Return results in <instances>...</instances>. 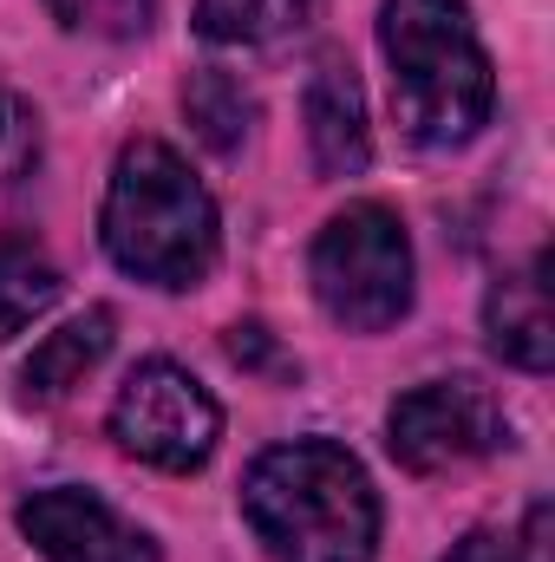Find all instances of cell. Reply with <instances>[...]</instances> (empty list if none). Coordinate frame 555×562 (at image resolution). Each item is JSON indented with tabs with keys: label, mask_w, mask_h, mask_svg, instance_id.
Masks as SVG:
<instances>
[{
	"label": "cell",
	"mask_w": 555,
	"mask_h": 562,
	"mask_svg": "<svg viewBox=\"0 0 555 562\" xmlns=\"http://www.w3.org/2000/svg\"><path fill=\"white\" fill-rule=\"evenodd\" d=\"M380 53L393 72V119L424 150H457L490 125L497 72L464 0H386Z\"/></svg>",
	"instance_id": "2"
},
{
	"label": "cell",
	"mask_w": 555,
	"mask_h": 562,
	"mask_svg": "<svg viewBox=\"0 0 555 562\" xmlns=\"http://www.w3.org/2000/svg\"><path fill=\"white\" fill-rule=\"evenodd\" d=\"M13 524L46 562H163L138 524H125L105 497H92L79 484L33 491L13 510Z\"/></svg>",
	"instance_id": "7"
},
{
	"label": "cell",
	"mask_w": 555,
	"mask_h": 562,
	"mask_svg": "<svg viewBox=\"0 0 555 562\" xmlns=\"http://www.w3.org/2000/svg\"><path fill=\"white\" fill-rule=\"evenodd\" d=\"M242 517L269 562H373L380 491L333 438L269 445L242 477Z\"/></svg>",
	"instance_id": "1"
},
{
	"label": "cell",
	"mask_w": 555,
	"mask_h": 562,
	"mask_svg": "<svg viewBox=\"0 0 555 562\" xmlns=\"http://www.w3.org/2000/svg\"><path fill=\"white\" fill-rule=\"evenodd\" d=\"M59 262L26 243V236H0V340H13L20 327H33L53 301H59Z\"/></svg>",
	"instance_id": "11"
},
{
	"label": "cell",
	"mask_w": 555,
	"mask_h": 562,
	"mask_svg": "<svg viewBox=\"0 0 555 562\" xmlns=\"http://www.w3.org/2000/svg\"><path fill=\"white\" fill-rule=\"evenodd\" d=\"M33 164H39V112L13 86H0V190L33 177Z\"/></svg>",
	"instance_id": "15"
},
{
	"label": "cell",
	"mask_w": 555,
	"mask_h": 562,
	"mask_svg": "<svg viewBox=\"0 0 555 562\" xmlns=\"http://www.w3.org/2000/svg\"><path fill=\"white\" fill-rule=\"evenodd\" d=\"M444 562H530V557H523V543L503 537V530H471L464 543H451Z\"/></svg>",
	"instance_id": "16"
},
{
	"label": "cell",
	"mask_w": 555,
	"mask_h": 562,
	"mask_svg": "<svg viewBox=\"0 0 555 562\" xmlns=\"http://www.w3.org/2000/svg\"><path fill=\"white\" fill-rule=\"evenodd\" d=\"M386 445H393L399 471L438 477V471H464V464L503 451L510 445V419L490 400V386H477V380H424V386L393 400Z\"/></svg>",
	"instance_id": "6"
},
{
	"label": "cell",
	"mask_w": 555,
	"mask_h": 562,
	"mask_svg": "<svg viewBox=\"0 0 555 562\" xmlns=\"http://www.w3.org/2000/svg\"><path fill=\"white\" fill-rule=\"evenodd\" d=\"M307 150H314V170L320 177H360L373 164V132H366V99H360V79L340 53H320L314 72H307Z\"/></svg>",
	"instance_id": "8"
},
{
	"label": "cell",
	"mask_w": 555,
	"mask_h": 562,
	"mask_svg": "<svg viewBox=\"0 0 555 562\" xmlns=\"http://www.w3.org/2000/svg\"><path fill=\"white\" fill-rule=\"evenodd\" d=\"M105 425H112V438H118L125 458L157 464V471H177V477L203 471L216 458V445H223V406H216V393L190 367H177V360H138L125 373Z\"/></svg>",
	"instance_id": "5"
},
{
	"label": "cell",
	"mask_w": 555,
	"mask_h": 562,
	"mask_svg": "<svg viewBox=\"0 0 555 562\" xmlns=\"http://www.w3.org/2000/svg\"><path fill=\"white\" fill-rule=\"evenodd\" d=\"M314 301L347 334H386L412 314V236L386 203H347L327 216L307 256Z\"/></svg>",
	"instance_id": "4"
},
{
	"label": "cell",
	"mask_w": 555,
	"mask_h": 562,
	"mask_svg": "<svg viewBox=\"0 0 555 562\" xmlns=\"http://www.w3.org/2000/svg\"><path fill=\"white\" fill-rule=\"evenodd\" d=\"M484 334L503 367L550 373L555 360V314H550V256L536 249L523 269H503L484 294Z\"/></svg>",
	"instance_id": "9"
},
{
	"label": "cell",
	"mask_w": 555,
	"mask_h": 562,
	"mask_svg": "<svg viewBox=\"0 0 555 562\" xmlns=\"http://www.w3.org/2000/svg\"><path fill=\"white\" fill-rule=\"evenodd\" d=\"M314 13V0H196V33L209 46H269Z\"/></svg>",
	"instance_id": "13"
},
{
	"label": "cell",
	"mask_w": 555,
	"mask_h": 562,
	"mask_svg": "<svg viewBox=\"0 0 555 562\" xmlns=\"http://www.w3.org/2000/svg\"><path fill=\"white\" fill-rule=\"evenodd\" d=\"M183 112H190L196 138L229 157V150H242V138H249L256 99L242 92V79H236V72H223V66H196V72L183 79Z\"/></svg>",
	"instance_id": "12"
},
{
	"label": "cell",
	"mask_w": 555,
	"mask_h": 562,
	"mask_svg": "<svg viewBox=\"0 0 555 562\" xmlns=\"http://www.w3.org/2000/svg\"><path fill=\"white\" fill-rule=\"evenodd\" d=\"M105 256L150 288H196L223 256V216L203 177L157 138H132L99 210Z\"/></svg>",
	"instance_id": "3"
},
{
	"label": "cell",
	"mask_w": 555,
	"mask_h": 562,
	"mask_svg": "<svg viewBox=\"0 0 555 562\" xmlns=\"http://www.w3.org/2000/svg\"><path fill=\"white\" fill-rule=\"evenodd\" d=\"M112 307H86L79 321H66L59 334H46L33 353H26V367H20V400L26 406H53V400H66L72 386H86V373L112 353Z\"/></svg>",
	"instance_id": "10"
},
{
	"label": "cell",
	"mask_w": 555,
	"mask_h": 562,
	"mask_svg": "<svg viewBox=\"0 0 555 562\" xmlns=\"http://www.w3.org/2000/svg\"><path fill=\"white\" fill-rule=\"evenodd\" d=\"M46 13L86 40H138L157 20V0H46Z\"/></svg>",
	"instance_id": "14"
}]
</instances>
